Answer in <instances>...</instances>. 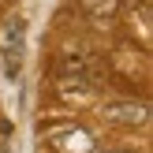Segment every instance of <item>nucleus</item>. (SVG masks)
Segmentation results:
<instances>
[{
    "instance_id": "f257e3e1",
    "label": "nucleus",
    "mask_w": 153,
    "mask_h": 153,
    "mask_svg": "<svg viewBox=\"0 0 153 153\" xmlns=\"http://www.w3.org/2000/svg\"><path fill=\"white\" fill-rule=\"evenodd\" d=\"M56 79H86V82H101V67L94 56L86 52H64L56 60Z\"/></svg>"
},
{
    "instance_id": "f03ea898",
    "label": "nucleus",
    "mask_w": 153,
    "mask_h": 153,
    "mask_svg": "<svg viewBox=\"0 0 153 153\" xmlns=\"http://www.w3.org/2000/svg\"><path fill=\"white\" fill-rule=\"evenodd\" d=\"M101 116L108 120V123H149V101H105L101 105Z\"/></svg>"
},
{
    "instance_id": "7ed1b4c3",
    "label": "nucleus",
    "mask_w": 153,
    "mask_h": 153,
    "mask_svg": "<svg viewBox=\"0 0 153 153\" xmlns=\"http://www.w3.org/2000/svg\"><path fill=\"white\" fill-rule=\"evenodd\" d=\"M79 11L90 15L94 22H108L120 11V0H79Z\"/></svg>"
},
{
    "instance_id": "20e7f679",
    "label": "nucleus",
    "mask_w": 153,
    "mask_h": 153,
    "mask_svg": "<svg viewBox=\"0 0 153 153\" xmlns=\"http://www.w3.org/2000/svg\"><path fill=\"white\" fill-rule=\"evenodd\" d=\"M97 153H138V149H131V146H108V149H97Z\"/></svg>"
}]
</instances>
